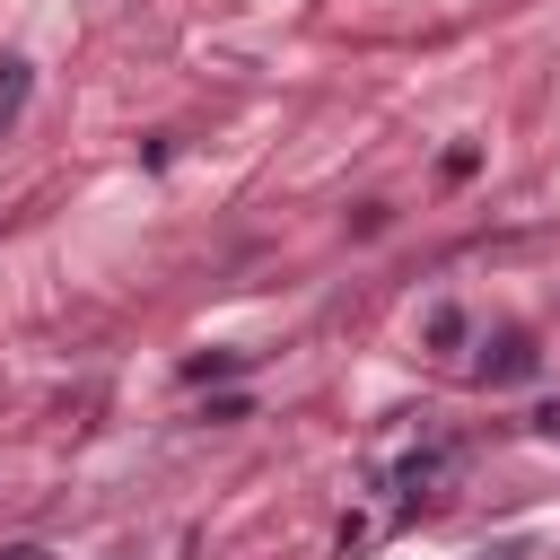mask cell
Listing matches in <instances>:
<instances>
[{
  "instance_id": "2",
  "label": "cell",
  "mask_w": 560,
  "mask_h": 560,
  "mask_svg": "<svg viewBox=\"0 0 560 560\" xmlns=\"http://www.w3.org/2000/svg\"><path fill=\"white\" fill-rule=\"evenodd\" d=\"M464 332H472L464 306H429V315H420V341H429V350H464Z\"/></svg>"
},
{
  "instance_id": "5",
  "label": "cell",
  "mask_w": 560,
  "mask_h": 560,
  "mask_svg": "<svg viewBox=\"0 0 560 560\" xmlns=\"http://www.w3.org/2000/svg\"><path fill=\"white\" fill-rule=\"evenodd\" d=\"M0 560H44V551H35V542H9V551H0Z\"/></svg>"
},
{
  "instance_id": "1",
  "label": "cell",
  "mask_w": 560,
  "mask_h": 560,
  "mask_svg": "<svg viewBox=\"0 0 560 560\" xmlns=\"http://www.w3.org/2000/svg\"><path fill=\"white\" fill-rule=\"evenodd\" d=\"M534 368H542L534 332H490V341H481V385H525Z\"/></svg>"
},
{
  "instance_id": "3",
  "label": "cell",
  "mask_w": 560,
  "mask_h": 560,
  "mask_svg": "<svg viewBox=\"0 0 560 560\" xmlns=\"http://www.w3.org/2000/svg\"><path fill=\"white\" fill-rule=\"evenodd\" d=\"M26 96H35V70H26V61H0V131L26 114Z\"/></svg>"
},
{
  "instance_id": "4",
  "label": "cell",
  "mask_w": 560,
  "mask_h": 560,
  "mask_svg": "<svg viewBox=\"0 0 560 560\" xmlns=\"http://www.w3.org/2000/svg\"><path fill=\"white\" fill-rule=\"evenodd\" d=\"M534 438H560V402H542V411H534Z\"/></svg>"
}]
</instances>
